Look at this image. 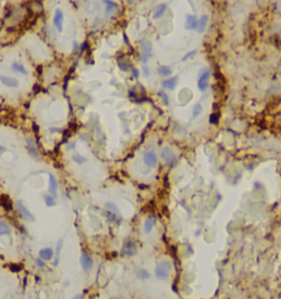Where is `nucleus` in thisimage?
<instances>
[{
  "instance_id": "obj_30",
  "label": "nucleus",
  "mask_w": 281,
  "mask_h": 299,
  "mask_svg": "<svg viewBox=\"0 0 281 299\" xmlns=\"http://www.w3.org/2000/svg\"><path fill=\"white\" fill-rule=\"evenodd\" d=\"M133 77H136V78H138L139 77V71L136 67H133Z\"/></svg>"
},
{
  "instance_id": "obj_11",
  "label": "nucleus",
  "mask_w": 281,
  "mask_h": 299,
  "mask_svg": "<svg viewBox=\"0 0 281 299\" xmlns=\"http://www.w3.org/2000/svg\"><path fill=\"white\" fill-rule=\"evenodd\" d=\"M0 80L3 85H5L7 86L13 87L16 88L19 86V82L17 80H16L15 78L13 77H0Z\"/></svg>"
},
{
  "instance_id": "obj_26",
  "label": "nucleus",
  "mask_w": 281,
  "mask_h": 299,
  "mask_svg": "<svg viewBox=\"0 0 281 299\" xmlns=\"http://www.w3.org/2000/svg\"><path fill=\"white\" fill-rule=\"evenodd\" d=\"M196 54H197V50H192V51L188 52L187 54H185V55H184V56L182 58V61L183 62L187 61V59H189L190 58H192V56H194Z\"/></svg>"
},
{
  "instance_id": "obj_8",
  "label": "nucleus",
  "mask_w": 281,
  "mask_h": 299,
  "mask_svg": "<svg viewBox=\"0 0 281 299\" xmlns=\"http://www.w3.org/2000/svg\"><path fill=\"white\" fill-rule=\"evenodd\" d=\"M81 265L85 271L90 270L93 266V261L86 253H82V256H81Z\"/></svg>"
},
{
  "instance_id": "obj_37",
  "label": "nucleus",
  "mask_w": 281,
  "mask_h": 299,
  "mask_svg": "<svg viewBox=\"0 0 281 299\" xmlns=\"http://www.w3.org/2000/svg\"><path fill=\"white\" fill-rule=\"evenodd\" d=\"M38 280H39V279H38V276H36V282H38Z\"/></svg>"
},
{
  "instance_id": "obj_22",
  "label": "nucleus",
  "mask_w": 281,
  "mask_h": 299,
  "mask_svg": "<svg viewBox=\"0 0 281 299\" xmlns=\"http://www.w3.org/2000/svg\"><path fill=\"white\" fill-rule=\"evenodd\" d=\"M63 241L60 240L59 241V244L57 246V251H56V257H55V261H54V265L56 266L58 265L59 261V256H60V251H61L62 249V246H63Z\"/></svg>"
},
{
  "instance_id": "obj_5",
  "label": "nucleus",
  "mask_w": 281,
  "mask_h": 299,
  "mask_svg": "<svg viewBox=\"0 0 281 299\" xmlns=\"http://www.w3.org/2000/svg\"><path fill=\"white\" fill-rule=\"evenodd\" d=\"M63 23H64V14L61 10L57 9L54 14V25L59 32L63 31Z\"/></svg>"
},
{
  "instance_id": "obj_17",
  "label": "nucleus",
  "mask_w": 281,
  "mask_h": 299,
  "mask_svg": "<svg viewBox=\"0 0 281 299\" xmlns=\"http://www.w3.org/2000/svg\"><path fill=\"white\" fill-rule=\"evenodd\" d=\"M166 8H167V5L166 4H164V3L159 5L158 7L156 8V11H155V13H154V18H156V19L160 18L161 17L164 15V12L166 11Z\"/></svg>"
},
{
  "instance_id": "obj_28",
  "label": "nucleus",
  "mask_w": 281,
  "mask_h": 299,
  "mask_svg": "<svg viewBox=\"0 0 281 299\" xmlns=\"http://www.w3.org/2000/svg\"><path fill=\"white\" fill-rule=\"evenodd\" d=\"M45 202H46V204H47V205H49V206H52V205H54V199L52 198V197H45Z\"/></svg>"
},
{
  "instance_id": "obj_21",
  "label": "nucleus",
  "mask_w": 281,
  "mask_h": 299,
  "mask_svg": "<svg viewBox=\"0 0 281 299\" xmlns=\"http://www.w3.org/2000/svg\"><path fill=\"white\" fill-rule=\"evenodd\" d=\"M11 233L10 228L3 222H0V235L9 234Z\"/></svg>"
},
{
  "instance_id": "obj_31",
  "label": "nucleus",
  "mask_w": 281,
  "mask_h": 299,
  "mask_svg": "<svg viewBox=\"0 0 281 299\" xmlns=\"http://www.w3.org/2000/svg\"><path fill=\"white\" fill-rule=\"evenodd\" d=\"M33 90H34V93H35L36 95V94H38L39 92L40 91V86H38V85H35V86H34Z\"/></svg>"
},
{
  "instance_id": "obj_3",
  "label": "nucleus",
  "mask_w": 281,
  "mask_h": 299,
  "mask_svg": "<svg viewBox=\"0 0 281 299\" xmlns=\"http://www.w3.org/2000/svg\"><path fill=\"white\" fill-rule=\"evenodd\" d=\"M209 78H210V71L208 69H203L200 74L199 79L197 82V86L198 89L201 91H204L206 90L209 85Z\"/></svg>"
},
{
  "instance_id": "obj_16",
  "label": "nucleus",
  "mask_w": 281,
  "mask_h": 299,
  "mask_svg": "<svg viewBox=\"0 0 281 299\" xmlns=\"http://www.w3.org/2000/svg\"><path fill=\"white\" fill-rule=\"evenodd\" d=\"M17 205H18V207H19V209L21 210V212L23 213V215H25V217H26V220H31H31H33V221L35 220V218H34L33 215H31V212H30V211H29L27 209H26V207L23 205V204L21 203V201L18 202Z\"/></svg>"
},
{
  "instance_id": "obj_6",
  "label": "nucleus",
  "mask_w": 281,
  "mask_h": 299,
  "mask_svg": "<svg viewBox=\"0 0 281 299\" xmlns=\"http://www.w3.org/2000/svg\"><path fill=\"white\" fill-rule=\"evenodd\" d=\"M123 252L128 256H133L137 253V247L133 242H127L123 246Z\"/></svg>"
},
{
  "instance_id": "obj_36",
  "label": "nucleus",
  "mask_w": 281,
  "mask_h": 299,
  "mask_svg": "<svg viewBox=\"0 0 281 299\" xmlns=\"http://www.w3.org/2000/svg\"><path fill=\"white\" fill-rule=\"evenodd\" d=\"M127 1H128V3H130V4H131V3H133V0H127Z\"/></svg>"
},
{
  "instance_id": "obj_27",
  "label": "nucleus",
  "mask_w": 281,
  "mask_h": 299,
  "mask_svg": "<svg viewBox=\"0 0 281 299\" xmlns=\"http://www.w3.org/2000/svg\"><path fill=\"white\" fill-rule=\"evenodd\" d=\"M218 119H219V117L215 113H212L210 117V122L211 123H217Z\"/></svg>"
},
{
  "instance_id": "obj_23",
  "label": "nucleus",
  "mask_w": 281,
  "mask_h": 299,
  "mask_svg": "<svg viewBox=\"0 0 281 299\" xmlns=\"http://www.w3.org/2000/svg\"><path fill=\"white\" fill-rule=\"evenodd\" d=\"M24 268L23 264H13L10 266V270L13 273H17Z\"/></svg>"
},
{
  "instance_id": "obj_4",
  "label": "nucleus",
  "mask_w": 281,
  "mask_h": 299,
  "mask_svg": "<svg viewBox=\"0 0 281 299\" xmlns=\"http://www.w3.org/2000/svg\"><path fill=\"white\" fill-rule=\"evenodd\" d=\"M161 157L169 165H174V164H176V155L174 153L173 150L171 148H169V147H164L162 150V151H161Z\"/></svg>"
},
{
  "instance_id": "obj_34",
  "label": "nucleus",
  "mask_w": 281,
  "mask_h": 299,
  "mask_svg": "<svg viewBox=\"0 0 281 299\" xmlns=\"http://www.w3.org/2000/svg\"><path fill=\"white\" fill-rule=\"evenodd\" d=\"M37 264H38V266H41V267L44 266V264L43 263V261H41L40 260H37Z\"/></svg>"
},
{
  "instance_id": "obj_25",
  "label": "nucleus",
  "mask_w": 281,
  "mask_h": 299,
  "mask_svg": "<svg viewBox=\"0 0 281 299\" xmlns=\"http://www.w3.org/2000/svg\"><path fill=\"white\" fill-rule=\"evenodd\" d=\"M202 107L201 104H197L195 105V106L193 107V109H192V113H193V116L194 117H197L198 115L202 113Z\"/></svg>"
},
{
  "instance_id": "obj_10",
  "label": "nucleus",
  "mask_w": 281,
  "mask_h": 299,
  "mask_svg": "<svg viewBox=\"0 0 281 299\" xmlns=\"http://www.w3.org/2000/svg\"><path fill=\"white\" fill-rule=\"evenodd\" d=\"M197 17L193 15H187L186 17V23H185V28L187 30H192L197 29Z\"/></svg>"
},
{
  "instance_id": "obj_15",
  "label": "nucleus",
  "mask_w": 281,
  "mask_h": 299,
  "mask_svg": "<svg viewBox=\"0 0 281 299\" xmlns=\"http://www.w3.org/2000/svg\"><path fill=\"white\" fill-rule=\"evenodd\" d=\"M156 224V219L153 216H150V217L146 220L145 224H144V229L146 233H150L152 228H153L154 225Z\"/></svg>"
},
{
  "instance_id": "obj_9",
  "label": "nucleus",
  "mask_w": 281,
  "mask_h": 299,
  "mask_svg": "<svg viewBox=\"0 0 281 299\" xmlns=\"http://www.w3.org/2000/svg\"><path fill=\"white\" fill-rule=\"evenodd\" d=\"M0 205L7 211H10L13 210V201H11L8 195L2 194L0 196Z\"/></svg>"
},
{
  "instance_id": "obj_35",
  "label": "nucleus",
  "mask_w": 281,
  "mask_h": 299,
  "mask_svg": "<svg viewBox=\"0 0 281 299\" xmlns=\"http://www.w3.org/2000/svg\"><path fill=\"white\" fill-rule=\"evenodd\" d=\"M4 151H5V148L3 147V146H0V155H1Z\"/></svg>"
},
{
  "instance_id": "obj_14",
  "label": "nucleus",
  "mask_w": 281,
  "mask_h": 299,
  "mask_svg": "<svg viewBox=\"0 0 281 299\" xmlns=\"http://www.w3.org/2000/svg\"><path fill=\"white\" fill-rule=\"evenodd\" d=\"M104 3L106 5V14H110L118 8V3L113 2L111 0H105Z\"/></svg>"
},
{
  "instance_id": "obj_20",
  "label": "nucleus",
  "mask_w": 281,
  "mask_h": 299,
  "mask_svg": "<svg viewBox=\"0 0 281 299\" xmlns=\"http://www.w3.org/2000/svg\"><path fill=\"white\" fill-rule=\"evenodd\" d=\"M158 72L159 74L163 77H169L172 74L171 68L167 66H160L158 68Z\"/></svg>"
},
{
  "instance_id": "obj_29",
  "label": "nucleus",
  "mask_w": 281,
  "mask_h": 299,
  "mask_svg": "<svg viewBox=\"0 0 281 299\" xmlns=\"http://www.w3.org/2000/svg\"><path fill=\"white\" fill-rule=\"evenodd\" d=\"M160 95L164 101V104L165 105H169V97H168V95L165 93H163V92H160Z\"/></svg>"
},
{
  "instance_id": "obj_7",
  "label": "nucleus",
  "mask_w": 281,
  "mask_h": 299,
  "mask_svg": "<svg viewBox=\"0 0 281 299\" xmlns=\"http://www.w3.org/2000/svg\"><path fill=\"white\" fill-rule=\"evenodd\" d=\"M143 159L145 164L150 167L156 166V164H157V161H158L157 156L153 152H146V153H145Z\"/></svg>"
},
{
  "instance_id": "obj_12",
  "label": "nucleus",
  "mask_w": 281,
  "mask_h": 299,
  "mask_svg": "<svg viewBox=\"0 0 281 299\" xmlns=\"http://www.w3.org/2000/svg\"><path fill=\"white\" fill-rule=\"evenodd\" d=\"M207 21H208V17L206 15L202 16L199 21H197V30L199 33H203L205 31L207 25Z\"/></svg>"
},
{
  "instance_id": "obj_18",
  "label": "nucleus",
  "mask_w": 281,
  "mask_h": 299,
  "mask_svg": "<svg viewBox=\"0 0 281 299\" xmlns=\"http://www.w3.org/2000/svg\"><path fill=\"white\" fill-rule=\"evenodd\" d=\"M57 187H58V185H57L56 179L52 174H50L49 175V192H51L54 197H56Z\"/></svg>"
},
{
  "instance_id": "obj_2",
  "label": "nucleus",
  "mask_w": 281,
  "mask_h": 299,
  "mask_svg": "<svg viewBox=\"0 0 281 299\" xmlns=\"http://www.w3.org/2000/svg\"><path fill=\"white\" fill-rule=\"evenodd\" d=\"M140 47H141L140 59L143 63H147L149 59L152 55V45H151V43L148 40H143L140 44Z\"/></svg>"
},
{
  "instance_id": "obj_19",
  "label": "nucleus",
  "mask_w": 281,
  "mask_h": 299,
  "mask_svg": "<svg viewBox=\"0 0 281 299\" xmlns=\"http://www.w3.org/2000/svg\"><path fill=\"white\" fill-rule=\"evenodd\" d=\"M40 256L42 259H44V260L49 261V260H50L52 258V256H53V251L49 248L44 249V250L40 251Z\"/></svg>"
},
{
  "instance_id": "obj_1",
  "label": "nucleus",
  "mask_w": 281,
  "mask_h": 299,
  "mask_svg": "<svg viewBox=\"0 0 281 299\" xmlns=\"http://www.w3.org/2000/svg\"><path fill=\"white\" fill-rule=\"evenodd\" d=\"M171 271V265L169 261H163L157 265L156 268V274L159 279H165L169 275Z\"/></svg>"
},
{
  "instance_id": "obj_33",
  "label": "nucleus",
  "mask_w": 281,
  "mask_h": 299,
  "mask_svg": "<svg viewBox=\"0 0 281 299\" xmlns=\"http://www.w3.org/2000/svg\"><path fill=\"white\" fill-rule=\"evenodd\" d=\"M42 70H43V68H42V66H41V65L37 67V68H36V71H37V72H38L40 75L42 74Z\"/></svg>"
},
{
  "instance_id": "obj_32",
  "label": "nucleus",
  "mask_w": 281,
  "mask_h": 299,
  "mask_svg": "<svg viewBox=\"0 0 281 299\" xmlns=\"http://www.w3.org/2000/svg\"><path fill=\"white\" fill-rule=\"evenodd\" d=\"M32 128H33V131L36 133H37L39 131H40V128H39V126L36 125V124H35V123L33 124V127H32Z\"/></svg>"
},
{
  "instance_id": "obj_24",
  "label": "nucleus",
  "mask_w": 281,
  "mask_h": 299,
  "mask_svg": "<svg viewBox=\"0 0 281 299\" xmlns=\"http://www.w3.org/2000/svg\"><path fill=\"white\" fill-rule=\"evenodd\" d=\"M13 69H15L16 71H17V72H21V73H23V74H26V73H27V71L26 70V68H25V67H24L22 65H21V64H19V63H13Z\"/></svg>"
},
{
  "instance_id": "obj_13",
  "label": "nucleus",
  "mask_w": 281,
  "mask_h": 299,
  "mask_svg": "<svg viewBox=\"0 0 281 299\" xmlns=\"http://www.w3.org/2000/svg\"><path fill=\"white\" fill-rule=\"evenodd\" d=\"M178 85V78L177 77H173L170 79L165 80L162 82V86L164 88H167L169 90H174Z\"/></svg>"
}]
</instances>
